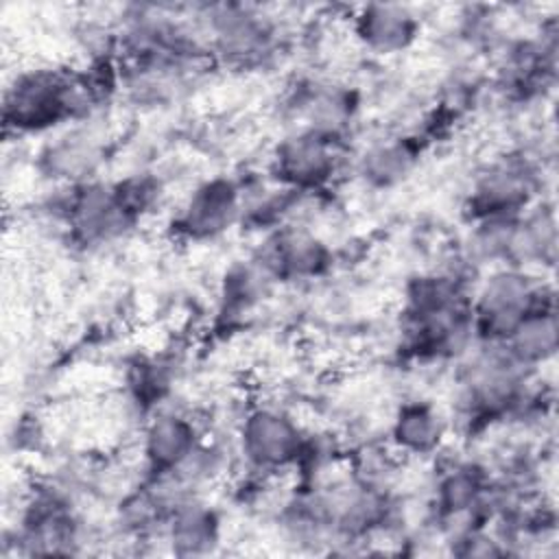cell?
I'll return each instance as SVG.
<instances>
[{
  "label": "cell",
  "mask_w": 559,
  "mask_h": 559,
  "mask_svg": "<svg viewBox=\"0 0 559 559\" xmlns=\"http://www.w3.org/2000/svg\"><path fill=\"white\" fill-rule=\"evenodd\" d=\"M103 96V85L90 72L22 70L4 90V127L15 135L55 133L61 127L92 118Z\"/></svg>",
  "instance_id": "6da1fadb"
},
{
  "label": "cell",
  "mask_w": 559,
  "mask_h": 559,
  "mask_svg": "<svg viewBox=\"0 0 559 559\" xmlns=\"http://www.w3.org/2000/svg\"><path fill=\"white\" fill-rule=\"evenodd\" d=\"M555 304L552 288L520 266H496L472 288V330L483 345H502L535 308Z\"/></svg>",
  "instance_id": "7a4b0ae2"
},
{
  "label": "cell",
  "mask_w": 559,
  "mask_h": 559,
  "mask_svg": "<svg viewBox=\"0 0 559 559\" xmlns=\"http://www.w3.org/2000/svg\"><path fill=\"white\" fill-rule=\"evenodd\" d=\"M194 22L207 55L234 66L260 63L277 46V22L253 4H205L197 11Z\"/></svg>",
  "instance_id": "3957f363"
},
{
  "label": "cell",
  "mask_w": 559,
  "mask_h": 559,
  "mask_svg": "<svg viewBox=\"0 0 559 559\" xmlns=\"http://www.w3.org/2000/svg\"><path fill=\"white\" fill-rule=\"evenodd\" d=\"M234 439L245 465L271 476L299 469L310 435L286 408L255 404L238 419Z\"/></svg>",
  "instance_id": "277c9868"
},
{
  "label": "cell",
  "mask_w": 559,
  "mask_h": 559,
  "mask_svg": "<svg viewBox=\"0 0 559 559\" xmlns=\"http://www.w3.org/2000/svg\"><path fill=\"white\" fill-rule=\"evenodd\" d=\"M343 166V142L308 129H290L269 153L266 175L297 194L323 192Z\"/></svg>",
  "instance_id": "5b68a950"
},
{
  "label": "cell",
  "mask_w": 559,
  "mask_h": 559,
  "mask_svg": "<svg viewBox=\"0 0 559 559\" xmlns=\"http://www.w3.org/2000/svg\"><path fill=\"white\" fill-rule=\"evenodd\" d=\"M539 168L520 151L504 153L485 164L472 179L465 199L469 221L515 216L537 201Z\"/></svg>",
  "instance_id": "8992f818"
},
{
  "label": "cell",
  "mask_w": 559,
  "mask_h": 559,
  "mask_svg": "<svg viewBox=\"0 0 559 559\" xmlns=\"http://www.w3.org/2000/svg\"><path fill=\"white\" fill-rule=\"evenodd\" d=\"M59 216L68 238L83 249L114 245L138 225L118 201L114 183H103L98 179L66 186Z\"/></svg>",
  "instance_id": "52a82bcc"
},
{
  "label": "cell",
  "mask_w": 559,
  "mask_h": 559,
  "mask_svg": "<svg viewBox=\"0 0 559 559\" xmlns=\"http://www.w3.org/2000/svg\"><path fill=\"white\" fill-rule=\"evenodd\" d=\"M242 190L240 181L214 175L199 181L188 197L179 203L170 227L179 240L212 242L225 236L231 227L240 225Z\"/></svg>",
  "instance_id": "ba28073f"
},
{
  "label": "cell",
  "mask_w": 559,
  "mask_h": 559,
  "mask_svg": "<svg viewBox=\"0 0 559 559\" xmlns=\"http://www.w3.org/2000/svg\"><path fill=\"white\" fill-rule=\"evenodd\" d=\"M207 430L183 408L168 404L146 415L140 426V456L146 476H170L201 448Z\"/></svg>",
  "instance_id": "9c48e42d"
},
{
  "label": "cell",
  "mask_w": 559,
  "mask_h": 559,
  "mask_svg": "<svg viewBox=\"0 0 559 559\" xmlns=\"http://www.w3.org/2000/svg\"><path fill=\"white\" fill-rule=\"evenodd\" d=\"M255 253L266 262L280 284L319 280L334 264L328 242L312 229L295 223L269 231Z\"/></svg>",
  "instance_id": "30bf717a"
},
{
  "label": "cell",
  "mask_w": 559,
  "mask_h": 559,
  "mask_svg": "<svg viewBox=\"0 0 559 559\" xmlns=\"http://www.w3.org/2000/svg\"><path fill=\"white\" fill-rule=\"evenodd\" d=\"M37 157L39 170L48 179L61 186H76L96 179L105 162V138L90 118L72 122L50 133Z\"/></svg>",
  "instance_id": "8fae6325"
},
{
  "label": "cell",
  "mask_w": 559,
  "mask_h": 559,
  "mask_svg": "<svg viewBox=\"0 0 559 559\" xmlns=\"http://www.w3.org/2000/svg\"><path fill=\"white\" fill-rule=\"evenodd\" d=\"M297 129L321 133L330 140L345 142L349 124L356 118L358 100L347 85L334 81H306L288 100Z\"/></svg>",
  "instance_id": "7c38bea8"
},
{
  "label": "cell",
  "mask_w": 559,
  "mask_h": 559,
  "mask_svg": "<svg viewBox=\"0 0 559 559\" xmlns=\"http://www.w3.org/2000/svg\"><path fill=\"white\" fill-rule=\"evenodd\" d=\"M352 31L367 52L393 57L417 41L421 20L408 4L371 2L358 7L352 17Z\"/></svg>",
  "instance_id": "4fadbf2b"
},
{
  "label": "cell",
  "mask_w": 559,
  "mask_h": 559,
  "mask_svg": "<svg viewBox=\"0 0 559 559\" xmlns=\"http://www.w3.org/2000/svg\"><path fill=\"white\" fill-rule=\"evenodd\" d=\"M450 435V419L430 400H406L395 408L389 424V445L406 459H426L443 450Z\"/></svg>",
  "instance_id": "5bb4252c"
},
{
  "label": "cell",
  "mask_w": 559,
  "mask_h": 559,
  "mask_svg": "<svg viewBox=\"0 0 559 559\" xmlns=\"http://www.w3.org/2000/svg\"><path fill=\"white\" fill-rule=\"evenodd\" d=\"M223 526L216 509L201 498L190 493L181 498L168 513L162 537L170 550L179 557L210 555L221 544Z\"/></svg>",
  "instance_id": "9a60e30c"
},
{
  "label": "cell",
  "mask_w": 559,
  "mask_h": 559,
  "mask_svg": "<svg viewBox=\"0 0 559 559\" xmlns=\"http://www.w3.org/2000/svg\"><path fill=\"white\" fill-rule=\"evenodd\" d=\"M277 284L280 282L258 253L234 260L221 275L218 314L229 321L251 314L264 304Z\"/></svg>",
  "instance_id": "2e32d148"
},
{
  "label": "cell",
  "mask_w": 559,
  "mask_h": 559,
  "mask_svg": "<svg viewBox=\"0 0 559 559\" xmlns=\"http://www.w3.org/2000/svg\"><path fill=\"white\" fill-rule=\"evenodd\" d=\"M421 142L417 135L371 140L356 155V173L371 188H391L404 181L417 166Z\"/></svg>",
  "instance_id": "e0dca14e"
},
{
  "label": "cell",
  "mask_w": 559,
  "mask_h": 559,
  "mask_svg": "<svg viewBox=\"0 0 559 559\" xmlns=\"http://www.w3.org/2000/svg\"><path fill=\"white\" fill-rule=\"evenodd\" d=\"M500 347L528 371L546 365L557 352L555 304L535 308L526 314Z\"/></svg>",
  "instance_id": "ac0fdd59"
},
{
  "label": "cell",
  "mask_w": 559,
  "mask_h": 559,
  "mask_svg": "<svg viewBox=\"0 0 559 559\" xmlns=\"http://www.w3.org/2000/svg\"><path fill=\"white\" fill-rule=\"evenodd\" d=\"M118 201L140 223L144 216L155 212L164 197V181L148 170H138L118 181H111Z\"/></svg>",
  "instance_id": "d6986e66"
}]
</instances>
